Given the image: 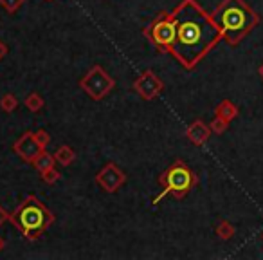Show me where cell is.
<instances>
[{"label": "cell", "instance_id": "6da1fadb", "mask_svg": "<svg viewBox=\"0 0 263 260\" xmlns=\"http://www.w3.org/2000/svg\"><path fill=\"white\" fill-rule=\"evenodd\" d=\"M177 24L175 42L170 55L184 67L195 69L204 56L222 40V31L197 0H182L173 9Z\"/></svg>", "mask_w": 263, "mask_h": 260}, {"label": "cell", "instance_id": "7a4b0ae2", "mask_svg": "<svg viewBox=\"0 0 263 260\" xmlns=\"http://www.w3.org/2000/svg\"><path fill=\"white\" fill-rule=\"evenodd\" d=\"M211 16L229 45L240 44L259 24L258 13L252 11L243 0H222Z\"/></svg>", "mask_w": 263, "mask_h": 260}, {"label": "cell", "instance_id": "3957f363", "mask_svg": "<svg viewBox=\"0 0 263 260\" xmlns=\"http://www.w3.org/2000/svg\"><path fill=\"white\" fill-rule=\"evenodd\" d=\"M9 222H13V226H16V230L26 238L36 240L54 222V215L36 195H27L26 201L11 213Z\"/></svg>", "mask_w": 263, "mask_h": 260}, {"label": "cell", "instance_id": "277c9868", "mask_svg": "<svg viewBox=\"0 0 263 260\" xmlns=\"http://www.w3.org/2000/svg\"><path fill=\"white\" fill-rule=\"evenodd\" d=\"M159 183L162 184V192L154 199V204H157L164 195L172 194L175 199H182L193 190L197 184V176L184 165L180 159L173 161V165L159 177Z\"/></svg>", "mask_w": 263, "mask_h": 260}, {"label": "cell", "instance_id": "5b68a950", "mask_svg": "<svg viewBox=\"0 0 263 260\" xmlns=\"http://www.w3.org/2000/svg\"><path fill=\"white\" fill-rule=\"evenodd\" d=\"M143 34L148 38V42H150L157 51L170 53L172 51L173 42H175V34H177V24H175L173 13L161 11L152 20L150 26L143 31Z\"/></svg>", "mask_w": 263, "mask_h": 260}, {"label": "cell", "instance_id": "8992f818", "mask_svg": "<svg viewBox=\"0 0 263 260\" xmlns=\"http://www.w3.org/2000/svg\"><path fill=\"white\" fill-rule=\"evenodd\" d=\"M80 87L83 89L92 99L99 101V99H103L114 87H116V80H114L101 65H94L80 80Z\"/></svg>", "mask_w": 263, "mask_h": 260}, {"label": "cell", "instance_id": "52a82bcc", "mask_svg": "<svg viewBox=\"0 0 263 260\" xmlns=\"http://www.w3.org/2000/svg\"><path fill=\"white\" fill-rule=\"evenodd\" d=\"M134 89H136V92L143 99L152 101V99L157 98V96L161 94V91L164 89V83H162V80L154 73V71L148 69L134 81Z\"/></svg>", "mask_w": 263, "mask_h": 260}, {"label": "cell", "instance_id": "ba28073f", "mask_svg": "<svg viewBox=\"0 0 263 260\" xmlns=\"http://www.w3.org/2000/svg\"><path fill=\"white\" fill-rule=\"evenodd\" d=\"M124 183H126V176H124L123 170H119V166H116L114 163H106L98 172V176H96V184L101 186L105 192H108V194L117 192Z\"/></svg>", "mask_w": 263, "mask_h": 260}, {"label": "cell", "instance_id": "9c48e42d", "mask_svg": "<svg viewBox=\"0 0 263 260\" xmlns=\"http://www.w3.org/2000/svg\"><path fill=\"white\" fill-rule=\"evenodd\" d=\"M13 150H15L16 154L24 159V161L33 163L34 159H36L38 155L45 150V148L36 141L34 132H26V134H22L18 140H16V143L13 145Z\"/></svg>", "mask_w": 263, "mask_h": 260}, {"label": "cell", "instance_id": "30bf717a", "mask_svg": "<svg viewBox=\"0 0 263 260\" xmlns=\"http://www.w3.org/2000/svg\"><path fill=\"white\" fill-rule=\"evenodd\" d=\"M186 136H187V140H190L193 145H197V147H202V145H204L205 141L209 140V136H211V128H209L208 125L204 123V121L197 119V121H193L190 127H187Z\"/></svg>", "mask_w": 263, "mask_h": 260}, {"label": "cell", "instance_id": "8fae6325", "mask_svg": "<svg viewBox=\"0 0 263 260\" xmlns=\"http://www.w3.org/2000/svg\"><path fill=\"white\" fill-rule=\"evenodd\" d=\"M215 114H216V116H220V117H223V119L231 123V121L238 116V107L234 105L233 101H229V99H223V101H220L218 105H216Z\"/></svg>", "mask_w": 263, "mask_h": 260}, {"label": "cell", "instance_id": "7c38bea8", "mask_svg": "<svg viewBox=\"0 0 263 260\" xmlns=\"http://www.w3.org/2000/svg\"><path fill=\"white\" fill-rule=\"evenodd\" d=\"M54 163H56V159H54V155H51V154H47V152H42L40 155H38L36 159L33 161V166L38 170V172H45V170H49V168H52L54 166Z\"/></svg>", "mask_w": 263, "mask_h": 260}, {"label": "cell", "instance_id": "4fadbf2b", "mask_svg": "<svg viewBox=\"0 0 263 260\" xmlns=\"http://www.w3.org/2000/svg\"><path fill=\"white\" fill-rule=\"evenodd\" d=\"M74 158H76V154H74L72 148L67 147V145H62L54 154L56 163H60V165H63V166H69L70 163L74 161Z\"/></svg>", "mask_w": 263, "mask_h": 260}, {"label": "cell", "instance_id": "5bb4252c", "mask_svg": "<svg viewBox=\"0 0 263 260\" xmlns=\"http://www.w3.org/2000/svg\"><path fill=\"white\" fill-rule=\"evenodd\" d=\"M24 103H26V107L31 112H38V110H42V107H44V98H42L38 92H31V94L26 96Z\"/></svg>", "mask_w": 263, "mask_h": 260}, {"label": "cell", "instance_id": "9a60e30c", "mask_svg": "<svg viewBox=\"0 0 263 260\" xmlns=\"http://www.w3.org/2000/svg\"><path fill=\"white\" fill-rule=\"evenodd\" d=\"M216 235H218L222 240H229L234 235V226L229 220H220L218 226H216Z\"/></svg>", "mask_w": 263, "mask_h": 260}, {"label": "cell", "instance_id": "2e32d148", "mask_svg": "<svg viewBox=\"0 0 263 260\" xmlns=\"http://www.w3.org/2000/svg\"><path fill=\"white\" fill-rule=\"evenodd\" d=\"M16 105H18V99L11 92H8V94H4L0 98V109L4 110V112H13L16 109Z\"/></svg>", "mask_w": 263, "mask_h": 260}, {"label": "cell", "instance_id": "e0dca14e", "mask_svg": "<svg viewBox=\"0 0 263 260\" xmlns=\"http://www.w3.org/2000/svg\"><path fill=\"white\" fill-rule=\"evenodd\" d=\"M209 128H211V132H215V134H223V132H227V128H229V121L216 116L215 119L209 123Z\"/></svg>", "mask_w": 263, "mask_h": 260}, {"label": "cell", "instance_id": "ac0fdd59", "mask_svg": "<svg viewBox=\"0 0 263 260\" xmlns=\"http://www.w3.org/2000/svg\"><path fill=\"white\" fill-rule=\"evenodd\" d=\"M26 0H0V6L6 9L8 13H16Z\"/></svg>", "mask_w": 263, "mask_h": 260}, {"label": "cell", "instance_id": "d6986e66", "mask_svg": "<svg viewBox=\"0 0 263 260\" xmlns=\"http://www.w3.org/2000/svg\"><path fill=\"white\" fill-rule=\"evenodd\" d=\"M42 179H44L47 184H54L56 181L60 179V172L54 168V166H52V168H49V170H45V172H42Z\"/></svg>", "mask_w": 263, "mask_h": 260}, {"label": "cell", "instance_id": "ffe728a7", "mask_svg": "<svg viewBox=\"0 0 263 260\" xmlns=\"http://www.w3.org/2000/svg\"><path fill=\"white\" fill-rule=\"evenodd\" d=\"M34 137H36V141H38V143H40L44 148L47 147L49 143H51V136H49L47 130H36V132H34Z\"/></svg>", "mask_w": 263, "mask_h": 260}, {"label": "cell", "instance_id": "44dd1931", "mask_svg": "<svg viewBox=\"0 0 263 260\" xmlns=\"http://www.w3.org/2000/svg\"><path fill=\"white\" fill-rule=\"evenodd\" d=\"M9 219H11V213H8V212H6V208H2V206H0V226L8 222Z\"/></svg>", "mask_w": 263, "mask_h": 260}, {"label": "cell", "instance_id": "7402d4cb", "mask_svg": "<svg viewBox=\"0 0 263 260\" xmlns=\"http://www.w3.org/2000/svg\"><path fill=\"white\" fill-rule=\"evenodd\" d=\"M6 55H8V45H6V44H4V42L0 40V60L4 58V56H6Z\"/></svg>", "mask_w": 263, "mask_h": 260}, {"label": "cell", "instance_id": "603a6c76", "mask_svg": "<svg viewBox=\"0 0 263 260\" xmlns=\"http://www.w3.org/2000/svg\"><path fill=\"white\" fill-rule=\"evenodd\" d=\"M4 246H6V242H4V238L0 237V251H2V249H4Z\"/></svg>", "mask_w": 263, "mask_h": 260}, {"label": "cell", "instance_id": "cb8c5ba5", "mask_svg": "<svg viewBox=\"0 0 263 260\" xmlns=\"http://www.w3.org/2000/svg\"><path fill=\"white\" fill-rule=\"evenodd\" d=\"M258 73H259V76H261V80H263V63H261V65H259Z\"/></svg>", "mask_w": 263, "mask_h": 260}, {"label": "cell", "instance_id": "d4e9b609", "mask_svg": "<svg viewBox=\"0 0 263 260\" xmlns=\"http://www.w3.org/2000/svg\"><path fill=\"white\" fill-rule=\"evenodd\" d=\"M47 2H52V0H47Z\"/></svg>", "mask_w": 263, "mask_h": 260}]
</instances>
